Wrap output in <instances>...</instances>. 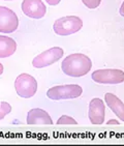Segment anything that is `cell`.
<instances>
[{
	"label": "cell",
	"mask_w": 124,
	"mask_h": 146,
	"mask_svg": "<svg viewBox=\"0 0 124 146\" xmlns=\"http://www.w3.org/2000/svg\"><path fill=\"white\" fill-rule=\"evenodd\" d=\"M57 124L58 125H68V124H73V125H77L78 122H77L73 117L67 115H62L61 117L58 119L57 121Z\"/></svg>",
	"instance_id": "obj_13"
},
{
	"label": "cell",
	"mask_w": 124,
	"mask_h": 146,
	"mask_svg": "<svg viewBox=\"0 0 124 146\" xmlns=\"http://www.w3.org/2000/svg\"><path fill=\"white\" fill-rule=\"evenodd\" d=\"M11 105L9 103H6V102H1L0 103V120L3 119L9 113H11Z\"/></svg>",
	"instance_id": "obj_14"
},
{
	"label": "cell",
	"mask_w": 124,
	"mask_h": 146,
	"mask_svg": "<svg viewBox=\"0 0 124 146\" xmlns=\"http://www.w3.org/2000/svg\"><path fill=\"white\" fill-rule=\"evenodd\" d=\"M104 100L109 108L115 113L116 116L124 122V104L121 100L113 93H106Z\"/></svg>",
	"instance_id": "obj_11"
},
{
	"label": "cell",
	"mask_w": 124,
	"mask_h": 146,
	"mask_svg": "<svg viewBox=\"0 0 124 146\" xmlns=\"http://www.w3.org/2000/svg\"><path fill=\"white\" fill-rule=\"evenodd\" d=\"M23 13L32 19H42L47 13V7L42 0H24L22 2Z\"/></svg>",
	"instance_id": "obj_8"
},
{
	"label": "cell",
	"mask_w": 124,
	"mask_h": 146,
	"mask_svg": "<svg viewBox=\"0 0 124 146\" xmlns=\"http://www.w3.org/2000/svg\"><path fill=\"white\" fill-rule=\"evenodd\" d=\"M106 115V107L104 101L98 98L91 100L89 105V119L91 123L95 125H100L104 123Z\"/></svg>",
	"instance_id": "obj_9"
},
{
	"label": "cell",
	"mask_w": 124,
	"mask_h": 146,
	"mask_svg": "<svg viewBox=\"0 0 124 146\" xmlns=\"http://www.w3.org/2000/svg\"><path fill=\"white\" fill-rule=\"evenodd\" d=\"M92 68L91 59L81 53H75L68 55L63 59L61 63L62 72L69 77H83L87 75Z\"/></svg>",
	"instance_id": "obj_1"
},
{
	"label": "cell",
	"mask_w": 124,
	"mask_h": 146,
	"mask_svg": "<svg viewBox=\"0 0 124 146\" xmlns=\"http://www.w3.org/2000/svg\"><path fill=\"white\" fill-rule=\"evenodd\" d=\"M63 54H64L63 49L59 48V47H54V48L49 49V50L40 53V55H37L32 60V64L36 68H46V66L53 64V63L58 61L59 59H61Z\"/></svg>",
	"instance_id": "obj_6"
},
{
	"label": "cell",
	"mask_w": 124,
	"mask_h": 146,
	"mask_svg": "<svg viewBox=\"0 0 124 146\" xmlns=\"http://www.w3.org/2000/svg\"><path fill=\"white\" fill-rule=\"evenodd\" d=\"M108 125H111V124H115V125H119L120 124V122H119L118 120H116V119H111V120H109L107 122Z\"/></svg>",
	"instance_id": "obj_17"
},
{
	"label": "cell",
	"mask_w": 124,
	"mask_h": 146,
	"mask_svg": "<svg viewBox=\"0 0 124 146\" xmlns=\"http://www.w3.org/2000/svg\"><path fill=\"white\" fill-rule=\"evenodd\" d=\"M83 89L81 86L76 84L58 85L50 88L47 92V96L53 101H61V100H69L81 96Z\"/></svg>",
	"instance_id": "obj_3"
},
{
	"label": "cell",
	"mask_w": 124,
	"mask_h": 146,
	"mask_svg": "<svg viewBox=\"0 0 124 146\" xmlns=\"http://www.w3.org/2000/svg\"><path fill=\"white\" fill-rule=\"evenodd\" d=\"M2 73H3V65L0 63V76L2 75Z\"/></svg>",
	"instance_id": "obj_19"
},
{
	"label": "cell",
	"mask_w": 124,
	"mask_h": 146,
	"mask_svg": "<svg viewBox=\"0 0 124 146\" xmlns=\"http://www.w3.org/2000/svg\"><path fill=\"white\" fill-rule=\"evenodd\" d=\"M17 50V44L9 36L0 35V58L11 56Z\"/></svg>",
	"instance_id": "obj_12"
},
{
	"label": "cell",
	"mask_w": 124,
	"mask_h": 146,
	"mask_svg": "<svg viewBox=\"0 0 124 146\" xmlns=\"http://www.w3.org/2000/svg\"><path fill=\"white\" fill-rule=\"evenodd\" d=\"M4 1H11V0H4Z\"/></svg>",
	"instance_id": "obj_20"
},
{
	"label": "cell",
	"mask_w": 124,
	"mask_h": 146,
	"mask_svg": "<svg viewBox=\"0 0 124 146\" xmlns=\"http://www.w3.org/2000/svg\"><path fill=\"white\" fill-rule=\"evenodd\" d=\"M46 1H47L50 5H57V4H59L61 0H46Z\"/></svg>",
	"instance_id": "obj_16"
},
{
	"label": "cell",
	"mask_w": 124,
	"mask_h": 146,
	"mask_svg": "<svg viewBox=\"0 0 124 146\" xmlns=\"http://www.w3.org/2000/svg\"><path fill=\"white\" fill-rule=\"evenodd\" d=\"M82 1L85 5L90 9H94L96 7H98L100 2H102V0H82Z\"/></svg>",
	"instance_id": "obj_15"
},
{
	"label": "cell",
	"mask_w": 124,
	"mask_h": 146,
	"mask_svg": "<svg viewBox=\"0 0 124 146\" xmlns=\"http://www.w3.org/2000/svg\"><path fill=\"white\" fill-rule=\"evenodd\" d=\"M15 88L21 98H32L37 91V82L28 74H21L15 81Z\"/></svg>",
	"instance_id": "obj_4"
},
{
	"label": "cell",
	"mask_w": 124,
	"mask_h": 146,
	"mask_svg": "<svg viewBox=\"0 0 124 146\" xmlns=\"http://www.w3.org/2000/svg\"><path fill=\"white\" fill-rule=\"evenodd\" d=\"M119 13H120V15H121L122 17H124V1H123V3H122L120 9H119Z\"/></svg>",
	"instance_id": "obj_18"
},
{
	"label": "cell",
	"mask_w": 124,
	"mask_h": 146,
	"mask_svg": "<svg viewBox=\"0 0 124 146\" xmlns=\"http://www.w3.org/2000/svg\"><path fill=\"white\" fill-rule=\"evenodd\" d=\"M27 123L31 125L35 124H40V125H52L53 120L51 116L49 115L48 112L45 110L35 108V109L30 110L27 114Z\"/></svg>",
	"instance_id": "obj_10"
},
{
	"label": "cell",
	"mask_w": 124,
	"mask_h": 146,
	"mask_svg": "<svg viewBox=\"0 0 124 146\" xmlns=\"http://www.w3.org/2000/svg\"><path fill=\"white\" fill-rule=\"evenodd\" d=\"M19 19L15 11L5 6H0V32L11 33L17 30Z\"/></svg>",
	"instance_id": "obj_7"
},
{
	"label": "cell",
	"mask_w": 124,
	"mask_h": 146,
	"mask_svg": "<svg viewBox=\"0 0 124 146\" xmlns=\"http://www.w3.org/2000/svg\"><path fill=\"white\" fill-rule=\"evenodd\" d=\"M92 79L98 84H120L124 82V72L116 68L97 70L92 73Z\"/></svg>",
	"instance_id": "obj_5"
},
{
	"label": "cell",
	"mask_w": 124,
	"mask_h": 146,
	"mask_svg": "<svg viewBox=\"0 0 124 146\" xmlns=\"http://www.w3.org/2000/svg\"><path fill=\"white\" fill-rule=\"evenodd\" d=\"M83 27V21L81 18L77 16H67V17L59 18L55 21L53 29L55 33L58 35H71L81 30Z\"/></svg>",
	"instance_id": "obj_2"
}]
</instances>
